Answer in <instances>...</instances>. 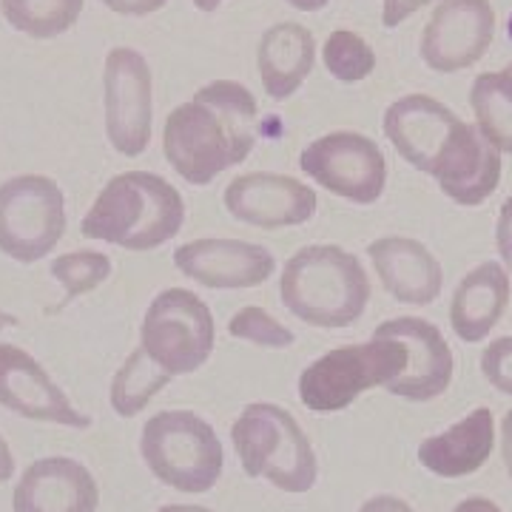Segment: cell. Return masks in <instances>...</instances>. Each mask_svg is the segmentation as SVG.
<instances>
[{"instance_id": "cell-1", "label": "cell", "mask_w": 512, "mask_h": 512, "mask_svg": "<svg viewBox=\"0 0 512 512\" xmlns=\"http://www.w3.org/2000/svg\"><path fill=\"white\" fill-rule=\"evenodd\" d=\"M259 106L237 80H211L165 117L163 154L188 185H211L256 146Z\"/></svg>"}, {"instance_id": "cell-2", "label": "cell", "mask_w": 512, "mask_h": 512, "mask_svg": "<svg viewBox=\"0 0 512 512\" xmlns=\"http://www.w3.org/2000/svg\"><path fill=\"white\" fill-rule=\"evenodd\" d=\"M183 194L160 174L123 171L97 194L80 222V234L126 251H154L180 234Z\"/></svg>"}, {"instance_id": "cell-3", "label": "cell", "mask_w": 512, "mask_h": 512, "mask_svg": "<svg viewBox=\"0 0 512 512\" xmlns=\"http://www.w3.org/2000/svg\"><path fill=\"white\" fill-rule=\"evenodd\" d=\"M370 276L359 256L339 245H305L285 262L282 305L313 328H348L370 302Z\"/></svg>"}, {"instance_id": "cell-4", "label": "cell", "mask_w": 512, "mask_h": 512, "mask_svg": "<svg viewBox=\"0 0 512 512\" xmlns=\"http://www.w3.org/2000/svg\"><path fill=\"white\" fill-rule=\"evenodd\" d=\"M231 441L242 470L265 478L276 490L291 495L311 493L319 478V458L308 433L285 407L251 402L231 424Z\"/></svg>"}, {"instance_id": "cell-5", "label": "cell", "mask_w": 512, "mask_h": 512, "mask_svg": "<svg viewBox=\"0 0 512 512\" xmlns=\"http://www.w3.org/2000/svg\"><path fill=\"white\" fill-rule=\"evenodd\" d=\"M140 456L160 484L185 495L217 487L225 450L211 421L194 410H160L143 424Z\"/></svg>"}, {"instance_id": "cell-6", "label": "cell", "mask_w": 512, "mask_h": 512, "mask_svg": "<svg viewBox=\"0 0 512 512\" xmlns=\"http://www.w3.org/2000/svg\"><path fill=\"white\" fill-rule=\"evenodd\" d=\"M407 367V348L396 339L370 336V342L333 348L299 376V402L313 413H336L370 387H387Z\"/></svg>"}, {"instance_id": "cell-7", "label": "cell", "mask_w": 512, "mask_h": 512, "mask_svg": "<svg viewBox=\"0 0 512 512\" xmlns=\"http://www.w3.org/2000/svg\"><path fill=\"white\" fill-rule=\"evenodd\" d=\"M217 345L214 313L188 288H165L151 302L140 328V348L171 376L200 370Z\"/></svg>"}, {"instance_id": "cell-8", "label": "cell", "mask_w": 512, "mask_h": 512, "mask_svg": "<svg viewBox=\"0 0 512 512\" xmlns=\"http://www.w3.org/2000/svg\"><path fill=\"white\" fill-rule=\"evenodd\" d=\"M66 234L63 188L43 174H18L0 183V254L20 265L40 262Z\"/></svg>"}, {"instance_id": "cell-9", "label": "cell", "mask_w": 512, "mask_h": 512, "mask_svg": "<svg viewBox=\"0 0 512 512\" xmlns=\"http://www.w3.org/2000/svg\"><path fill=\"white\" fill-rule=\"evenodd\" d=\"M103 120L111 148L140 157L151 143L154 77L148 60L131 46H114L103 63Z\"/></svg>"}, {"instance_id": "cell-10", "label": "cell", "mask_w": 512, "mask_h": 512, "mask_svg": "<svg viewBox=\"0 0 512 512\" xmlns=\"http://www.w3.org/2000/svg\"><path fill=\"white\" fill-rule=\"evenodd\" d=\"M299 168L313 183L356 205H373L387 188L382 148L359 131H330L302 148Z\"/></svg>"}, {"instance_id": "cell-11", "label": "cell", "mask_w": 512, "mask_h": 512, "mask_svg": "<svg viewBox=\"0 0 512 512\" xmlns=\"http://www.w3.org/2000/svg\"><path fill=\"white\" fill-rule=\"evenodd\" d=\"M495 37V6L490 0H441L421 32V60L439 74L476 66Z\"/></svg>"}, {"instance_id": "cell-12", "label": "cell", "mask_w": 512, "mask_h": 512, "mask_svg": "<svg viewBox=\"0 0 512 512\" xmlns=\"http://www.w3.org/2000/svg\"><path fill=\"white\" fill-rule=\"evenodd\" d=\"M464 120L430 94H404L384 111V137L416 171L436 174Z\"/></svg>"}, {"instance_id": "cell-13", "label": "cell", "mask_w": 512, "mask_h": 512, "mask_svg": "<svg viewBox=\"0 0 512 512\" xmlns=\"http://www.w3.org/2000/svg\"><path fill=\"white\" fill-rule=\"evenodd\" d=\"M373 336L396 339L407 348V367L396 382L384 387L387 393L407 402H433L447 393L456 373V359L444 333L433 322L419 316H399L382 322Z\"/></svg>"}, {"instance_id": "cell-14", "label": "cell", "mask_w": 512, "mask_h": 512, "mask_svg": "<svg viewBox=\"0 0 512 512\" xmlns=\"http://www.w3.org/2000/svg\"><path fill=\"white\" fill-rule=\"evenodd\" d=\"M222 202L234 220L265 231L305 225L313 220L319 205L313 188L296 177L274 171L239 174L228 183Z\"/></svg>"}, {"instance_id": "cell-15", "label": "cell", "mask_w": 512, "mask_h": 512, "mask_svg": "<svg viewBox=\"0 0 512 512\" xmlns=\"http://www.w3.org/2000/svg\"><path fill=\"white\" fill-rule=\"evenodd\" d=\"M177 271L211 291H242L265 285L276 271V256L256 242L205 237L174 251Z\"/></svg>"}, {"instance_id": "cell-16", "label": "cell", "mask_w": 512, "mask_h": 512, "mask_svg": "<svg viewBox=\"0 0 512 512\" xmlns=\"http://www.w3.org/2000/svg\"><path fill=\"white\" fill-rule=\"evenodd\" d=\"M0 407L23 419L60 424L72 430L92 427V419L69 402L63 387L32 353L6 342H0Z\"/></svg>"}, {"instance_id": "cell-17", "label": "cell", "mask_w": 512, "mask_h": 512, "mask_svg": "<svg viewBox=\"0 0 512 512\" xmlns=\"http://www.w3.org/2000/svg\"><path fill=\"white\" fill-rule=\"evenodd\" d=\"M100 487L92 470L69 456L37 458L12 493V512H97Z\"/></svg>"}, {"instance_id": "cell-18", "label": "cell", "mask_w": 512, "mask_h": 512, "mask_svg": "<svg viewBox=\"0 0 512 512\" xmlns=\"http://www.w3.org/2000/svg\"><path fill=\"white\" fill-rule=\"evenodd\" d=\"M382 288L404 305H433L444 285V268L427 245L410 237H382L367 245Z\"/></svg>"}, {"instance_id": "cell-19", "label": "cell", "mask_w": 512, "mask_h": 512, "mask_svg": "<svg viewBox=\"0 0 512 512\" xmlns=\"http://www.w3.org/2000/svg\"><path fill=\"white\" fill-rule=\"evenodd\" d=\"M433 177L450 200L476 208L490 200L501 183V151L478 131L476 123H464Z\"/></svg>"}, {"instance_id": "cell-20", "label": "cell", "mask_w": 512, "mask_h": 512, "mask_svg": "<svg viewBox=\"0 0 512 512\" xmlns=\"http://www.w3.org/2000/svg\"><path fill=\"white\" fill-rule=\"evenodd\" d=\"M495 447V419L490 407H476L464 419L450 424L419 444V461L424 470L441 478H464L478 473Z\"/></svg>"}, {"instance_id": "cell-21", "label": "cell", "mask_w": 512, "mask_h": 512, "mask_svg": "<svg viewBox=\"0 0 512 512\" xmlns=\"http://www.w3.org/2000/svg\"><path fill=\"white\" fill-rule=\"evenodd\" d=\"M510 274L501 262H481L458 282L450 302V325L461 342L476 345L490 336L510 305Z\"/></svg>"}, {"instance_id": "cell-22", "label": "cell", "mask_w": 512, "mask_h": 512, "mask_svg": "<svg viewBox=\"0 0 512 512\" xmlns=\"http://www.w3.org/2000/svg\"><path fill=\"white\" fill-rule=\"evenodd\" d=\"M316 63V37L302 23H274L256 49V69L265 94L282 103L302 89Z\"/></svg>"}, {"instance_id": "cell-23", "label": "cell", "mask_w": 512, "mask_h": 512, "mask_svg": "<svg viewBox=\"0 0 512 512\" xmlns=\"http://www.w3.org/2000/svg\"><path fill=\"white\" fill-rule=\"evenodd\" d=\"M171 373H165L146 350L137 348L126 356V362L117 367L109 387L111 410L123 419H134L148 407V402L171 384Z\"/></svg>"}, {"instance_id": "cell-24", "label": "cell", "mask_w": 512, "mask_h": 512, "mask_svg": "<svg viewBox=\"0 0 512 512\" xmlns=\"http://www.w3.org/2000/svg\"><path fill=\"white\" fill-rule=\"evenodd\" d=\"M470 106L476 114L478 131L501 154L512 157V77L501 72L478 74L470 89Z\"/></svg>"}, {"instance_id": "cell-25", "label": "cell", "mask_w": 512, "mask_h": 512, "mask_svg": "<svg viewBox=\"0 0 512 512\" xmlns=\"http://www.w3.org/2000/svg\"><path fill=\"white\" fill-rule=\"evenodd\" d=\"M83 6L86 0H0V15L20 35L52 40L72 29Z\"/></svg>"}, {"instance_id": "cell-26", "label": "cell", "mask_w": 512, "mask_h": 512, "mask_svg": "<svg viewBox=\"0 0 512 512\" xmlns=\"http://www.w3.org/2000/svg\"><path fill=\"white\" fill-rule=\"evenodd\" d=\"M322 63L336 80L362 83L376 69V52L362 35L350 29H336L322 46Z\"/></svg>"}, {"instance_id": "cell-27", "label": "cell", "mask_w": 512, "mask_h": 512, "mask_svg": "<svg viewBox=\"0 0 512 512\" xmlns=\"http://www.w3.org/2000/svg\"><path fill=\"white\" fill-rule=\"evenodd\" d=\"M52 276L63 285V305L97 291L111 276V259L100 251H69L52 259Z\"/></svg>"}, {"instance_id": "cell-28", "label": "cell", "mask_w": 512, "mask_h": 512, "mask_svg": "<svg viewBox=\"0 0 512 512\" xmlns=\"http://www.w3.org/2000/svg\"><path fill=\"white\" fill-rule=\"evenodd\" d=\"M228 333L234 339H242V342H251V345L268 350H285L296 342L291 328H285L276 316H271L265 308H256V305L239 308L228 319Z\"/></svg>"}, {"instance_id": "cell-29", "label": "cell", "mask_w": 512, "mask_h": 512, "mask_svg": "<svg viewBox=\"0 0 512 512\" xmlns=\"http://www.w3.org/2000/svg\"><path fill=\"white\" fill-rule=\"evenodd\" d=\"M481 373L498 393L512 396V336H501L484 348Z\"/></svg>"}, {"instance_id": "cell-30", "label": "cell", "mask_w": 512, "mask_h": 512, "mask_svg": "<svg viewBox=\"0 0 512 512\" xmlns=\"http://www.w3.org/2000/svg\"><path fill=\"white\" fill-rule=\"evenodd\" d=\"M430 3H436V0H384L382 23L387 29H396V26H402L404 20H410Z\"/></svg>"}, {"instance_id": "cell-31", "label": "cell", "mask_w": 512, "mask_h": 512, "mask_svg": "<svg viewBox=\"0 0 512 512\" xmlns=\"http://www.w3.org/2000/svg\"><path fill=\"white\" fill-rule=\"evenodd\" d=\"M495 242H498V254L504 259L507 274H512V197H507L501 205L498 225H495Z\"/></svg>"}, {"instance_id": "cell-32", "label": "cell", "mask_w": 512, "mask_h": 512, "mask_svg": "<svg viewBox=\"0 0 512 512\" xmlns=\"http://www.w3.org/2000/svg\"><path fill=\"white\" fill-rule=\"evenodd\" d=\"M106 9H111L114 15H126V18H146L160 12L168 0H100Z\"/></svg>"}, {"instance_id": "cell-33", "label": "cell", "mask_w": 512, "mask_h": 512, "mask_svg": "<svg viewBox=\"0 0 512 512\" xmlns=\"http://www.w3.org/2000/svg\"><path fill=\"white\" fill-rule=\"evenodd\" d=\"M359 512H416L404 498L399 495H373V498H367L365 504L359 507Z\"/></svg>"}, {"instance_id": "cell-34", "label": "cell", "mask_w": 512, "mask_h": 512, "mask_svg": "<svg viewBox=\"0 0 512 512\" xmlns=\"http://www.w3.org/2000/svg\"><path fill=\"white\" fill-rule=\"evenodd\" d=\"M501 453H504L507 476L512 478V410H507L504 419H501Z\"/></svg>"}, {"instance_id": "cell-35", "label": "cell", "mask_w": 512, "mask_h": 512, "mask_svg": "<svg viewBox=\"0 0 512 512\" xmlns=\"http://www.w3.org/2000/svg\"><path fill=\"white\" fill-rule=\"evenodd\" d=\"M453 512H504L495 501L490 498H481V495H473V498H464V501H458L456 510Z\"/></svg>"}, {"instance_id": "cell-36", "label": "cell", "mask_w": 512, "mask_h": 512, "mask_svg": "<svg viewBox=\"0 0 512 512\" xmlns=\"http://www.w3.org/2000/svg\"><path fill=\"white\" fill-rule=\"evenodd\" d=\"M12 476H15V456H12L9 441L3 439V433H0V484L12 481Z\"/></svg>"}, {"instance_id": "cell-37", "label": "cell", "mask_w": 512, "mask_h": 512, "mask_svg": "<svg viewBox=\"0 0 512 512\" xmlns=\"http://www.w3.org/2000/svg\"><path fill=\"white\" fill-rule=\"evenodd\" d=\"M288 6L293 9H299V12H319V9H325L330 0H285Z\"/></svg>"}, {"instance_id": "cell-38", "label": "cell", "mask_w": 512, "mask_h": 512, "mask_svg": "<svg viewBox=\"0 0 512 512\" xmlns=\"http://www.w3.org/2000/svg\"><path fill=\"white\" fill-rule=\"evenodd\" d=\"M157 512H214L208 507H197V504H163Z\"/></svg>"}, {"instance_id": "cell-39", "label": "cell", "mask_w": 512, "mask_h": 512, "mask_svg": "<svg viewBox=\"0 0 512 512\" xmlns=\"http://www.w3.org/2000/svg\"><path fill=\"white\" fill-rule=\"evenodd\" d=\"M222 3H225V0H194V6H197L200 12H217Z\"/></svg>"}, {"instance_id": "cell-40", "label": "cell", "mask_w": 512, "mask_h": 512, "mask_svg": "<svg viewBox=\"0 0 512 512\" xmlns=\"http://www.w3.org/2000/svg\"><path fill=\"white\" fill-rule=\"evenodd\" d=\"M9 325L15 328V325H18V319H15V316H9V313L0 311V328H9Z\"/></svg>"}, {"instance_id": "cell-41", "label": "cell", "mask_w": 512, "mask_h": 512, "mask_svg": "<svg viewBox=\"0 0 512 512\" xmlns=\"http://www.w3.org/2000/svg\"><path fill=\"white\" fill-rule=\"evenodd\" d=\"M504 72H507L512 77V63H507V66H504Z\"/></svg>"}]
</instances>
